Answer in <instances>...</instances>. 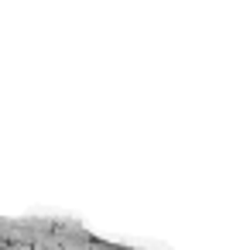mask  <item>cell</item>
Instances as JSON below:
<instances>
[]
</instances>
